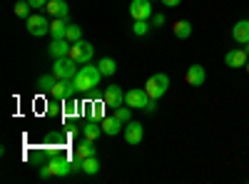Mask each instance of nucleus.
<instances>
[{
    "instance_id": "f257e3e1",
    "label": "nucleus",
    "mask_w": 249,
    "mask_h": 184,
    "mask_svg": "<svg viewBox=\"0 0 249 184\" xmlns=\"http://www.w3.org/2000/svg\"><path fill=\"white\" fill-rule=\"evenodd\" d=\"M105 77L100 72V67L97 65H90V63H85L80 70H77V75H75V85H77V92H90V90H95L97 85H100V80Z\"/></svg>"
},
{
    "instance_id": "f03ea898",
    "label": "nucleus",
    "mask_w": 249,
    "mask_h": 184,
    "mask_svg": "<svg viewBox=\"0 0 249 184\" xmlns=\"http://www.w3.org/2000/svg\"><path fill=\"white\" fill-rule=\"evenodd\" d=\"M144 90H147V95L152 100H160V97H164V92L170 90V77L164 72H157V75H152L147 83H144Z\"/></svg>"
},
{
    "instance_id": "7ed1b4c3",
    "label": "nucleus",
    "mask_w": 249,
    "mask_h": 184,
    "mask_svg": "<svg viewBox=\"0 0 249 184\" xmlns=\"http://www.w3.org/2000/svg\"><path fill=\"white\" fill-rule=\"evenodd\" d=\"M25 28L33 37H43V35H50V23L45 15H37V13H30V17H25Z\"/></svg>"
},
{
    "instance_id": "20e7f679",
    "label": "nucleus",
    "mask_w": 249,
    "mask_h": 184,
    "mask_svg": "<svg viewBox=\"0 0 249 184\" xmlns=\"http://www.w3.org/2000/svg\"><path fill=\"white\" fill-rule=\"evenodd\" d=\"M75 60L68 55V57H57L55 60V65H53V75L57 77V80H70V77H75L77 75V70H75Z\"/></svg>"
},
{
    "instance_id": "39448f33",
    "label": "nucleus",
    "mask_w": 249,
    "mask_h": 184,
    "mask_svg": "<svg viewBox=\"0 0 249 184\" xmlns=\"http://www.w3.org/2000/svg\"><path fill=\"white\" fill-rule=\"evenodd\" d=\"M92 52H95V48L88 43V40H77V43H72V48H70V57L75 60L77 65L90 63V60H92Z\"/></svg>"
},
{
    "instance_id": "423d86ee",
    "label": "nucleus",
    "mask_w": 249,
    "mask_h": 184,
    "mask_svg": "<svg viewBox=\"0 0 249 184\" xmlns=\"http://www.w3.org/2000/svg\"><path fill=\"white\" fill-rule=\"evenodd\" d=\"M147 100H150V95H147L144 87H132V90L124 92V105L132 107V110H144Z\"/></svg>"
},
{
    "instance_id": "0eeeda50",
    "label": "nucleus",
    "mask_w": 249,
    "mask_h": 184,
    "mask_svg": "<svg viewBox=\"0 0 249 184\" xmlns=\"http://www.w3.org/2000/svg\"><path fill=\"white\" fill-rule=\"evenodd\" d=\"M75 92H77L75 77H70V80H57L55 87H53V92H50V97H55V100H70Z\"/></svg>"
},
{
    "instance_id": "6e6552de",
    "label": "nucleus",
    "mask_w": 249,
    "mask_h": 184,
    "mask_svg": "<svg viewBox=\"0 0 249 184\" xmlns=\"http://www.w3.org/2000/svg\"><path fill=\"white\" fill-rule=\"evenodd\" d=\"M132 20H152V0H132L130 3Z\"/></svg>"
},
{
    "instance_id": "1a4fd4ad",
    "label": "nucleus",
    "mask_w": 249,
    "mask_h": 184,
    "mask_svg": "<svg viewBox=\"0 0 249 184\" xmlns=\"http://www.w3.org/2000/svg\"><path fill=\"white\" fill-rule=\"evenodd\" d=\"M45 167L50 169L53 177H68V174L75 172V169H72V162H70V159H62V157H50V162H48Z\"/></svg>"
},
{
    "instance_id": "9d476101",
    "label": "nucleus",
    "mask_w": 249,
    "mask_h": 184,
    "mask_svg": "<svg viewBox=\"0 0 249 184\" xmlns=\"http://www.w3.org/2000/svg\"><path fill=\"white\" fill-rule=\"evenodd\" d=\"M102 102H105V105H107L110 110H117L120 105H124V92L120 90V85H110V87H105Z\"/></svg>"
},
{
    "instance_id": "9b49d317",
    "label": "nucleus",
    "mask_w": 249,
    "mask_h": 184,
    "mask_svg": "<svg viewBox=\"0 0 249 184\" xmlns=\"http://www.w3.org/2000/svg\"><path fill=\"white\" fill-rule=\"evenodd\" d=\"M122 134H124V142H127V145H140L142 137H144V127L140 125V122H132L130 119L127 125H124Z\"/></svg>"
},
{
    "instance_id": "f8f14e48",
    "label": "nucleus",
    "mask_w": 249,
    "mask_h": 184,
    "mask_svg": "<svg viewBox=\"0 0 249 184\" xmlns=\"http://www.w3.org/2000/svg\"><path fill=\"white\" fill-rule=\"evenodd\" d=\"M184 80H187V85H192V87H202L204 80H207V72H204L202 65H190L184 72Z\"/></svg>"
},
{
    "instance_id": "ddd939ff",
    "label": "nucleus",
    "mask_w": 249,
    "mask_h": 184,
    "mask_svg": "<svg viewBox=\"0 0 249 184\" xmlns=\"http://www.w3.org/2000/svg\"><path fill=\"white\" fill-rule=\"evenodd\" d=\"M70 48H72V43H70V40L60 37V40H53V43H50V48H48V55H50L53 60H57V57H68V55H70Z\"/></svg>"
},
{
    "instance_id": "4468645a",
    "label": "nucleus",
    "mask_w": 249,
    "mask_h": 184,
    "mask_svg": "<svg viewBox=\"0 0 249 184\" xmlns=\"http://www.w3.org/2000/svg\"><path fill=\"white\" fill-rule=\"evenodd\" d=\"M247 60H249V55L244 52V48L230 50V52L224 55V63H227V67H247Z\"/></svg>"
},
{
    "instance_id": "2eb2a0df",
    "label": "nucleus",
    "mask_w": 249,
    "mask_h": 184,
    "mask_svg": "<svg viewBox=\"0 0 249 184\" xmlns=\"http://www.w3.org/2000/svg\"><path fill=\"white\" fill-rule=\"evenodd\" d=\"M45 13H48L50 17H68V15H70V8H68L65 0H48Z\"/></svg>"
},
{
    "instance_id": "dca6fc26",
    "label": "nucleus",
    "mask_w": 249,
    "mask_h": 184,
    "mask_svg": "<svg viewBox=\"0 0 249 184\" xmlns=\"http://www.w3.org/2000/svg\"><path fill=\"white\" fill-rule=\"evenodd\" d=\"M100 125H102V132L110 134V137H115V134H120V132L124 130V122L117 119L115 115H112V117H105V119H100Z\"/></svg>"
},
{
    "instance_id": "f3484780",
    "label": "nucleus",
    "mask_w": 249,
    "mask_h": 184,
    "mask_svg": "<svg viewBox=\"0 0 249 184\" xmlns=\"http://www.w3.org/2000/svg\"><path fill=\"white\" fill-rule=\"evenodd\" d=\"M100 134H105L102 132V125H100V119H95V117H90L85 125H82V137H88V139H95L97 142V137Z\"/></svg>"
},
{
    "instance_id": "a211bd4d",
    "label": "nucleus",
    "mask_w": 249,
    "mask_h": 184,
    "mask_svg": "<svg viewBox=\"0 0 249 184\" xmlns=\"http://www.w3.org/2000/svg\"><path fill=\"white\" fill-rule=\"evenodd\" d=\"M68 25H70L68 17H53V23H50V35H53V40L65 37V35H68Z\"/></svg>"
},
{
    "instance_id": "6ab92c4d",
    "label": "nucleus",
    "mask_w": 249,
    "mask_h": 184,
    "mask_svg": "<svg viewBox=\"0 0 249 184\" xmlns=\"http://www.w3.org/2000/svg\"><path fill=\"white\" fill-rule=\"evenodd\" d=\"M232 37H234V43H239V45L249 43V20H239V23H234Z\"/></svg>"
},
{
    "instance_id": "aec40b11",
    "label": "nucleus",
    "mask_w": 249,
    "mask_h": 184,
    "mask_svg": "<svg viewBox=\"0 0 249 184\" xmlns=\"http://www.w3.org/2000/svg\"><path fill=\"white\" fill-rule=\"evenodd\" d=\"M75 157H80V159L95 157V139L82 137V142H80V145H75Z\"/></svg>"
},
{
    "instance_id": "412c9836",
    "label": "nucleus",
    "mask_w": 249,
    "mask_h": 184,
    "mask_svg": "<svg viewBox=\"0 0 249 184\" xmlns=\"http://www.w3.org/2000/svg\"><path fill=\"white\" fill-rule=\"evenodd\" d=\"M172 33H175L177 40H187L192 35V23H190V20H177V23L172 25Z\"/></svg>"
},
{
    "instance_id": "4be33fe9",
    "label": "nucleus",
    "mask_w": 249,
    "mask_h": 184,
    "mask_svg": "<svg viewBox=\"0 0 249 184\" xmlns=\"http://www.w3.org/2000/svg\"><path fill=\"white\" fill-rule=\"evenodd\" d=\"M97 67H100V72L105 75V77H112L115 72H117V63L112 57H100V63H97Z\"/></svg>"
},
{
    "instance_id": "5701e85b",
    "label": "nucleus",
    "mask_w": 249,
    "mask_h": 184,
    "mask_svg": "<svg viewBox=\"0 0 249 184\" xmlns=\"http://www.w3.org/2000/svg\"><path fill=\"white\" fill-rule=\"evenodd\" d=\"M55 83H57L55 75H43V77L37 80V90H40V92H53Z\"/></svg>"
},
{
    "instance_id": "b1692460",
    "label": "nucleus",
    "mask_w": 249,
    "mask_h": 184,
    "mask_svg": "<svg viewBox=\"0 0 249 184\" xmlns=\"http://www.w3.org/2000/svg\"><path fill=\"white\" fill-rule=\"evenodd\" d=\"M82 172H85V174H97V172H100V162H97V157L82 159Z\"/></svg>"
},
{
    "instance_id": "393cba45",
    "label": "nucleus",
    "mask_w": 249,
    "mask_h": 184,
    "mask_svg": "<svg viewBox=\"0 0 249 184\" xmlns=\"http://www.w3.org/2000/svg\"><path fill=\"white\" fill-rule=\"evenodd\" d=\"M132 33L137 37H144L150 33V23H147V20H135V23H132Z\"/></svg>"
},
{
    "instance_id": "a878e982",
    "label": "nucleus",
    "mask_w": 249,
    "mask_h": 184,
    "mask_svg": "<svg viewBox=\"0 0 249 184\" xmlns=\"http://www.w3.org/2000/svg\"><path fill=\"white\" fill-rule=\"evenodd\" d=\"M65 40H70V43H77V40H82V28L75 25V23H70V25H68V35H65Z\"/></svg>"
},
{
    "instance_id": "bb28decb",
    "label": "nucleus",
    "mask_w": 249,
    "mask_h": 184,
    "mask_svg": "<svg viewBox=\"0 0 249 184\" xmlns=\"http://www.w3.org/2000/svg\"><path fill=\"white\" fill-rule=\"evenodd\" d=\"M30 3H28V0H20V3H15V15L18 17H30Z\"/></svg>"
},
{
    "instance_id": "cd10ccee",
    "label": "nucleus",
    "mask_w": 249,
    "mask_h": 184,
    "mask_svg": "<svg viewBox=\"0 0 249 184\" xmlns=\"http://www.w3.org/2000/svg\"><path fill=\"white\" fill-rule=\"evenodd\" d=\"M115 117H117V119H122V122H124V125H127V122L132 119V107H127V105H124V107H122V105H120V107L115 110Z\"/></svg>"
},
{
    "instance_id": "c85d7f7f",
    "label": "nucleus",
    "mask_w": 249,
    "mask_h": 184,
    "mask_svg": "<svg viewBox=\"0 0 249 184\" xmlns=\"http://www.w3.org/2000/svg\"><path fill=\"white\" fill-rule=\"evenodd\" d=\"M105 102H95V107H92V117L95 119H105Z\"/></svg>"
},
{
    "instance_id": "c756f323",
    "label": "nucleus",
    "mask_w": 249,
    "mask_h": 184,
    "mask_svg": "<svg viewBox=\"0 0 249 184\" xmlns=\"http://www.w3.org/2000/svg\"><path fill=\"white\" fill-rule=\"evenodd\" d=\"M77 102H72V97L70 100H65V115H77Z\"/></svg>"
},
{
    "instance_id": "7c9ffc66",
    "label": "nucleus",
    "mask_w": 249,
    "mask_h": 184,
    "mask_svg": "<svg viewBox=\"0 0 249 184\" xmlns=\"http://www.w3.org/2000/svg\"><path fill=\"white\" fill-rule=\"evenodd\" d=\"M164 23H167V20H164L162 13H155V15H152V25H155V28H162Z\"/></svg>"
},
{
    "instance_id": "2f4dec72",
    "label": "nucleus",
    "mask_w": 249,
    "mask_h": 184,
    "mask_svg": "<svg viewBox=\"0 0 249 184\" xmlns=\"http://www.w3.org/2000/svg\"><path fill=\"white\" fill-rule=\"evenodd\" d=\"M155 110H157V100H152V97H150V100H147V105H144V112L152 115Z\"/></svg>"
},
{
    "instance_id": "473e14b6",
    "label": "nucleus",
    "mask_w": 249,
    "mask_h": 184,
    "mask_svg": "<svg viewBox=\"0 0 249 184\" xmlns=\"http://www.w3.org/2000/svg\"><path fill=\"white\" fill-rule=\"evenodd\" d=\"M28 3H30L33 8H45V5H48V0H28Z\"/></svg>"
},
{
    "instance_id": "72a5a7b5",
    "label": "nucleus",
    "mask_w": 249,
    "mask_h": 184,
    "mask_svg": "<svg viewBox=\"0 0 249 184\" xmlns=\"http://www.w3.org/2000/svg\"><path fill=\"white\" fill-rule=\"evenodd\" d=\"M53 174H50V169L48 167H40V179H50Z\"/></svg>"
},
{
    "instance_id": "f704fd0d",
    "label": "nucleus",
    "mask_w": 249,
    "mask_h": 184,
    "mask_svg": "<svg viewBox=\"0 0 249 184\" xmlns=\"http://www.w3.org/2000/svg\"><path fill=\"white\" fill-rule=\"evenodd\" d=\"M162 3H164V5H167V8H177V5L182 3V0H162Z\"/></svg>"
},
{
    "instance_id": "c9c22d12",
    "label": "nucleus",
    "mask_w": 249,
    "mask_h": 184,
    "mask_svg": "<svg viewBox=\"0 0 249 184\" xmlns=\"http://www.w3.org/2000/svg\"><path fill=\"white\" fill-rule=\"evenodd\" d=\"M244 52H247V55H249V43H244Z\"/></svg>"
},
{
    "instance_id": "e433bc0d",
    "label": "nucleus",
    "mask_w": 249,
    "mask_h": 184,
    "mask_svg": "<svg viewBox=\"0 0 249 184\" xmlns=\"http://www.w3.org/2000/svg\"><path fill=\"white\" fill-rule=\"evenodd\" d=\"M247 72H249V60H247Z\"/></svg>"
}]
</instances>
